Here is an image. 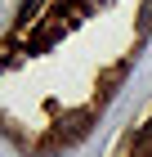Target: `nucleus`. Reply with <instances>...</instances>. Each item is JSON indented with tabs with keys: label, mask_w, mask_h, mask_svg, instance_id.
I'll use <instances>...</instances> for the list:
<instances>
[]
</instances>
